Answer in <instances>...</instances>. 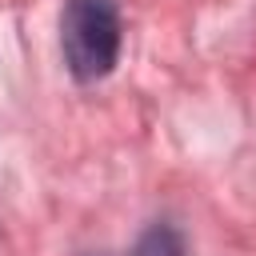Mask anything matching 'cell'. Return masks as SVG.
Segmentation results:
<instances>
[{
	"instance_id": "6da1fadb",
	"label": "cell",
	"mask_w": 256,
	"mask_h": 256,
	"mask_svg": "<svg viewBox=\"0 0 256 256\" xmlns=\"http://www.w3.org/2000/svg\"><path fill=\"white\" fill-rule=\"evenodd\" d=\"M64 64L80 84L104 80L120 60V8L116 0H64L60 12Z\"/></svg>"
},
{
	"instance_id": "7a4b0ae2",
	"label": "cell",
	"mask_w": 256,
	"mask_h": 256,
	"mask_svg": "<svg viewBox=\"0 0 256 256\" xmlns=\"http://www.w3.org/2000/svg\"><path fill=\"white\" fill-rule=\"evenodd\" d=\"M132 256H184V240L172 224H152L140 240H136V252Z\"/></svg>"
}]
</instances>
